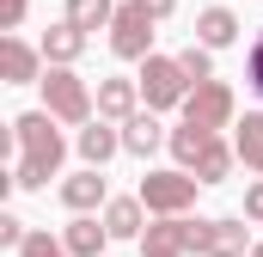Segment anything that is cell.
Wrapping results in <instances>:
<instances>
[{
  "label": "cell",
  "instance_id": "obj_26",
  "mask_svg": "<svg viewBox=\"0 0 263 257\" xmlns=\"http://www.w3.org/2000/svg\"><path fill=\"white\" fill-rule=\"evenodd\" d=\"M245 221H257V227H263V178L245 190Z\"/></svg>",
  "mask_w": 263,
  "mask_h": 257
},
{
  "label": "cell",
  "instance_id": "obj_29",
  "mask_svg": "<svg viewBox=\"0 0 263 257\" xmlns=\"http://www.w3.org/2000/svg\"><path fill=\"white\" fill-rule=\"evenodd\" d=\"M245 257H263V245H251V251H245Z\"/></svg>",
  "mask_w": 263,
  "mask_h": 257
},
{
  "label": "cell",
  "instance_id": "obj_2",
  "mask_svg": "<svg viewBox=\"0 0 263 257\" xmlns=\"http://www.w3.org/2000/svg\"><path fill=\"white\" fill-rule=\"evenodd\" d=\"M165 147H172V159H178L184 172H196L202 184H227V178H233V166H239V147H233V141H220V128L178 123L172 135H165Z\"/></svg>",
  "mask_w": 263,
  "mask_h": 257
},
{
  "label": "cell",
  "instance_id": "obj_8",
  "mask_svg": "<svg viewBox=\"0 0 263 257\" xmlns=\"http://www.w3.org/2000/svg\"><path fill=\"white\" fill-rule=\"evenodd\" d=\"M43 67H49V56H43V43H25V37H0V74H6V86H31V80H43Z\"/></svg>",
  "mask_w": 263,
  "mask_h": 257
},
{
  "label": "cell",
  "instance_id": "obj_27",
  "mask_svg": "<svg viewBox=\"0 0 263 257\" xmlns=\"http://www.w3.org/2000/svg\"><path fill=\"white\" fill-rule=\"evenodd\" d=\"M141 6H147L153 19H172V12H178V0H141Z\"/></svg>",
  "mask_w": 263,
  "mask_h": 257
},
{
  "label": "cell",
  "instance_id": "obj_19",
  "mask_svg": "<svg viewBox=\"0 0 263 257\" xmlns=\"http://www.w3.org/2000/svg\"><path fill=\"white\" fill-rule=\"evenodd\" d=\"M233 147L245 172H263V111H245V123H233Z\"/></svg>",
  "mask_w": 263,
  "mask_h": 257
},
{
  "label": "cell",
  "instance_id": "obj_22",
  "mask_svg": "<svg viewBox=\"0 0 263 257\" xmlns=\"http://www.w3.org/2000/svg\"><path fill=\"white\" fill-rule=\"evenodd\" d=\"M178 62H184L190 80H214V49H208V43H184V49H178Z\"/></svg>",
  "mask_w": 263,
  "mask_h": 257
},
{
  "label": "cell",
  "instance_id": "obj_25",
  "mask_svg": "<svg viewBox=\"0 0 263 257\" xmlns=\"http://www.w3.org/2000/svg\"><path fill=\"white\" fill-rule=\"evenodd\" d=\"M25 12H31V0H0V31H18Z\"/></svg>",
  "mask_w": 263,
  "mask_h": 257
},
{
  "label": "cell",
  "instance_id": "obj_12",
  "mask_svg": "<svg viewBox=\"0 0 263 257\" xmlns=\"http://www.w3.org/2000/svg\"><path fill=\"white\" fill-rule=\"evenodd\" d=\"M98 117H110V123H129L135 111H141V80H123V74H110V80H98Z\"/></svg>",
  "mask_w": 263,
  "mask_h": 257
},
{
  "label": "cell",
  "instance_id": "obj_24",
  "mask_svg": "<svg viewBox=\"0 0 263 257\" xmlns=\"http://www.w3.org/2000/svg\"><path fill=\"white\" fill-rule=\"evenodd\" d=\"M245 80H251V92L263 98V31H257V43H251V56H245Z\"/></svg>",
  "mask_w": 263,
  "mask_h": 257
},
{
  "label": "cell",
  "instance_id": "obj_1",
  "mask_svg": "<svg viewBox=\"0 0 263 257\" xmlns=\"http://www.w3.org/2000/svg\"><path fill=\"white\" fill-rule=\"evenodd\" d=\"M12 141H18V166H12V184L18 190H43L67 159V141H62V117L55 111H25L12 123Z\"/></svg>",
  "mask_w": 263,
  "mask_h": 257
},
{
  "label": "cell",
  "instance_id": "obj_14",
  "mask_svg": "<svg viewBox=\"0 0 263 257\" xmlns=\"http://www.w3.org/2000/svg\"><path fill=\"white\" fill-rule=\"evenodd\" d=\"M62 239H67V251H73V257H104V245H110L117 233H110L98 214H73V221L62 227Z\"/></svg>",
  "mask_w": 263,
  "mask_h": 257
},
{
  "label": "cell",
  "instance_id": "obj_5",
  "mask_svg": "<svg viewBox=\"0 0 263 257\" xmlns=\"http://www.w3.org/2000/svg\"><path fill=\"white\" fill-rule=\"evenodd\" d=\"M153 12L141 6V0H123L117 6V19H110V56L117 62H147L153 56Z\"/></svg>",
  "mask_w": 263,
  "mask_h": 257
},
{
  "label": "cell",
  "instance_id": "obj_23",
  "mask_svg": "<svg viewBox=\"0 0 263 257\" xmlns=\"http://www.w3.org/2000/svg\"><path fill=\"white\" fill-rule=\"evenodd\" d=\"M25 233H31V227H25L18 214H6V208H0V245H12V251H18V245H25Z\"/></svg>",
  "mask_w": 263,
  "mask_h": 257
},
{
  "label": "cell",
  "instance_id": "obj_28",
  "mask_svg": "<svg viewBox=\"0 0 263 257\" xmlns=\"http://www.w3.org/2000/svg\"><path fill=\"white\" fill-rule=\"evenodd\" d=\"M141 257H184V251H165V245H141Z\"/></svg>",
  "mask_w": 263,
  "mask_h": 257
},
{
  "label": "cell",
  "instance_id": "obj_16",
  "mask_svg": "<svg viewBox=\"0 0 263 257\" xmlns=\"http://www.w3.org/2000/svg\"><path fill=\"white\" fill-rule=\"evenodd\" d=\"M196 43H208V49L239 43V12H233V6H202L196 12Z\"/></svg>",
  "mask_w": 263,
  "mask_h": 257
},
{
  "label": "cell",
  "instance_id": "obj_4",
  "mask_svg": "<svg viewBox=\"0 0 263 257\" xmlns=\"http://www.w3.org/2000/svg\"><path fill=\"white\" fill-rule=\"evenodd\" d=\"M190 74L178 56H147L141 62V98H147V111H184V98H190Z\"/></svg>",
  "mask_w": 263,
  "mask_h": 257
},
{
  "label": "cell",
  "instance_id": "obj_9",
  "mask_svg": "<svg viewBox=\"0 0 263 257\" xmlns=\"http://www.w3.org/2000/svg\"><path fill=\"white\" fill-rule=\"evenodd\" d=\"M141 245H165V251H184V257H190L202 245V221H190V214H159V221H147Z\"/></svg>",
  "mask_w": 263,
  "mask_h": 257
},
{
  "label": "cell",
  "instance_id": "obj_20",
  "mask_svg": "<svg viewBox=\"0 0 263 257\" xmlns=\"http://www.w3.org/2000/svg\"><path fill=\"white\" fill-rule=\"evenodd\" d=\"M62 19H73L80 31H110V19H117V0H67Z\"/></svg>",
  "mask_w": 263,
  "mask_h": 257
},
{
  "label": "cell",
  "instance_id": "obj_18",
  "mask_svg": "<svg viewBox=\"0 0 263 257\" xmlns=\"http://www.w3.org/2000/svg\"><path fill=\"white\" fill-rule=\"evenodd\" d=\"M159 141H165V128H159V117H153V111H135L129 123H123V153H135V159H147Z\"/></svg>",
  "mask_w": 263,
  "mask_h": 257
},
{
  "label": "cell",
  "instance_id": "obj_13",
  "mask_svg": "<svg viewBox=\"0 0 263 257\" xmlns=\"http://www.w3.org/2000/svg\"><path fill=\"white\" fill-rule=\"evenodd\" d=\"M62 202L73 214H92V208H104L110 202V184H104V166H86V172H73L62 184Z\"/></svg>",
  "mask_w": 263,
  "mask_h": 257
},
{
  "label": "cell",
  "instance_id": "obj_17",
  "mask_svg": "<svg viewBox=\"0 0 263 257\" xmlns=\"http://www.w3.org/2000/svg\"><path fill=\"white\" fill-rule=\"evenodd\" d=\"M104 227H110L117 239H141V233H147V202H141V196H110V202H104Z\"/></svg>",
  "mask_w": 263,
  "mask_h": 257
},
{
  "label": "cell",
  "instance_id": "obj_15",
  "mask_svg": "<svg viewBox=\"0 0 263 257\" xmlns=\"http://www.w3.org/2000/svg\"><path fill=\"white\" fill-rule=\"evenodd\" d=\"M86 43H92V31H80L73 19H62V25H49V31H43V56H49V62H62V67L80 62V56H86Z\"/></svg>",
  "mask_w": 263,
  "mask_h": 257
},
{
  "label": "cell",
  "instance_id": "obj_3",
  "mask_svg": "<svg viewBox=\"0 0 263 257\" xmlns=\"http://www.w3.org/2000/svg\"><path fill=\"white\" fill-rule=\"evenodd\" d=\"M43 111H55L67 128H80V123H92V111H98V98H92V86L73 74V67H62V62H49L43 67Z\"/></svg>",
  "mask_w": 263,
  "mask_h": 257
},
{
  "label": "cell",
  "instance_id": "obj_7",
  "mask_svg": "<svg viewBox=\"0 0 263 257\" xmlns=\"http://www.w3.org/2000/svg\"><path fill=\"white\" fill-rule=\"evenodd\" d=\"M184 123L227 128V123H233V86H227V80H196L190 98H184Z\"/></svg>",
  "mask_w": 263,
  "mask_h": 257
},
{
  "label": "cell",
  "instance_id": "obj_21",
  "mask_svg": "<svg viewBox=\"0 0 263 257\" xmlns=\"http://www.w3.org/2000/svg\"><path fill=\"white\" fill-rule=\"evenodd\" d=\"M18 257H73V251H67V239H62V233H43V227H31V233H25V245H18Z\"/></svg>",
  "mask_w": 263,
  "mask_h": 257
},
{
  "label": "cell",
  "instance_id": "obj_6",
  "mask_svg": "<svg viewBox=\"0 0 263 257\" xmlns=\"http://www.w3.org/2000/svg\"><path fill=\"white\" fill-rule=\"evenodd\" d=\"M196 190H202V178L178 166V172H147L135 196L147 202V214H184V208L196 202Z\"/></svg>",
  "mask_w": 263,
  "mask_h": 257
},
{
  "label": "cell",
  "instance_id": "obj_11",
  "mask_svg": "<svg viewBox=\"0 0 263 257\" xmlns=\"http://www.w3.org/2000/svg\"><path fill=\"white\" fill-rule=\"evenodd\" d=\"M251 251V227L245 221H202L196 257H245Z\"/></svg>",
  "mask_w": 263,
  "mask_h": 257
},
{
  "label": "cell",
  "instance_id": "obj_10",
  "mask_svg": "<svg viewBox=\"0 0 263 257\" xmlns=\"http://www.w3.org/2000/svg\"><path fill=\"white\" fill-rule=\"evenodd\" d=\"M73 147H80V159H86V166H110V159L123 153V123L110 128V117H92V123H80Z\"/></svg>",
  "mask_w": 263,
  "mask_h": 257
}]
</instances>
